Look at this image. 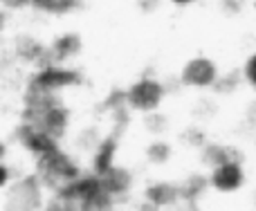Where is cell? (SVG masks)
I'll return each instance as SVG.
<instances>
[{
  "label": "cell",
  "instance_id": "cell-3",
  "mask_svg": "<svg viewBox=\"0 0 256 211\" xmlns=\"http://www.w3.org/2000/svg\"><path fill=\"white\" fill-rule=\"evenodd\" d=\"M126 102L130 108L140 110V112H155L164 102V86L158 79H144L135 81L126 92Z\"/></svg>",
  "mask_w": 256,
  "mask_h": 211
},
{
  "label": "cell",
  "instance_id": "cell-5",
  "mask_svg": "<svg viewBox=\"0 0 256 211\" xmlns=\"http://www.w3.org/2000/svg\"><path fill=\"white\" fill-rule=\"evenodd\" d=\"M52 79H54V66L50 63L48 70L40 74V81H52ZM58 86H61V81H58V76H56V81H54V84H43V90H48V92H54Z\"/></svg>",
  "mask_w": 256,
  "mask_h": 211
},
{
  "label": "cell",
  "instance_id": "cell-6",
  "mask_svg": "<svg viewBox=\"0 0 256 211\" xmlns=\"http://www.w3.org/2000/svg\"><path fill=\"white\" fill-rule=\"evenodd\" d=\"M171 4H176V7H189V4H194L196 0H168Z\"/></svg>",
  "mask_w": 256,
  "mask_h": 211
},
{
  "label": "cell",
  "instance_id": "cell-4",
  "mask_svg": "<svg viewBox=\"0 0 256 211\" xmlns=\"http://www.w3.org/2000/svg\"><path fill=\"white\" fill-rule=\"evenodd\" d=\"M240 81L245 86H250L252 90H256V52L248 54L240 66Z\"/></svg>",
  "mask_w": 256,
  "mask_h": 211
},
{
  "label": "cell",
  "instance_id": "cell-2",
  "mask_svg": "<svg viewBox=\"0 0 256 211\" xmlns=\"http://www.w3.org/2000/svg\"><path fill=\"white\" fill-rule=\"evenodd\" d=\"M180 84L189 90H209L220 84V68L209 56H194L182 66Z\"/></svg>",
  "mask_w": 256,
  "mask_h": 211
},
{
  "label": "cell",
  "instance_id": "cell-9",
  "mask_svg": "<svg viewBox=\"0 0 256 211\" xmlns=\"http://www.w3.org/2000/svg\"><path fill=\"white\" fill-rule=\"evenodd\" d=\"M254 184H256V178H254Z\"/></svg>",
  "mask_w": 256,
  "mask_h": 211
},
{
  "label": "cell",
  "instance_id": "cell-7",
  "mask_svg": "<svg viewBox=\"0 0 256 211\" xmlns=\"http://www.w3.org/2000/svg\"><path fill=\"white\" fill-rule=\"evenodd\" d=\"M236 2H240V4H248V2H254V0H236Z\"/></svg>",
  "mask_w": 256,
  "mask_h": 211
},
{
  "label": "cell",
  "instance_id": "cell-1",
  "mask_svg": "<svg viewBox=\"0 0 256 211\" xmlns=\"http://www.w3.org/2000/svg\"><path fill=\"white\" fill-rule=\"evenodd\" d=\"M250 173L245 164L236 158H225L220 162L212 164L207 171V189L216 191L220 196H236L250 184Z\"/></svg>",
  "mask_w": 256,
  "mask_h": 211
},
{
  "label": "cell",
  "instance_id": "cell-8",
  "mask_svg": "<svg viewBox=\"0 0 256 211\" xmlns=\"http://www.w3.org/2000/svg\"><path fill=\"white\" fill-rule=\"evenodd\" d=\"M252 7H254V9H256V0H254V2H252Z\"/></svg>",
  "mask_w": 256,
  "mask_h": 211
}]
</instances>
